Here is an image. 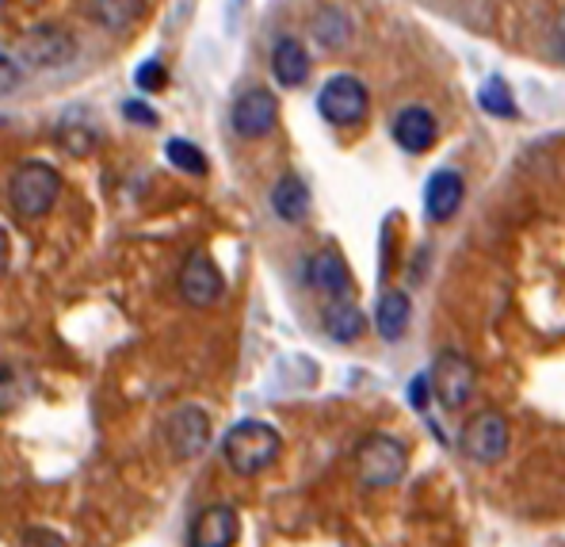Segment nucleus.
Returning a JSON list of instances; mask_svg holds the SVG:
<instances>
[{
    "label": "nucleus",
    "instance_id": "nucleus-1",
    "mask_svg": "<svg viewBox=\"0 0 565 547\" xmlns=\"http://www.w3.org/2000/svg\"><path fill=\"white\" fill-rule=\"evenodd\" d=\"M279 452H282L279 433L268 421H256V418L237 421L226 433V441H222V460L241 478H253L260 471H268L279 460Z\"/></svg>",
    "mask_w": 565,
    "mask_h": 547
},
{
    "label": "nucleus",
    "instance_id": "nucleus-2",
    "mask_svg": "<svg viewBox=\"0 0 565 547\" xmlns=\"http://www.w3.org/2000/svg\"><path fill=\"white\" fill-rule=\"evenodd\" d=\"M409 467V448L390 433H371L355 448V475L367 491H390L405 478Z\"/></svg>",
    "mask_w": 565,
    "mask_h": 547
},
{
    "label": "nucleus",
    "instance_id": "nucleus-3",
    "mask_svg": "<svg viewBox=\"0 0 565 547\" xmlns=\"http://www.w3.org/2000/svg\"><path fill=\"white\" fill-rule=\"evenodd\" d=\"M57 192H62V177L46 161H23L8 180V199L20 219H43L57 203Z\"/></svg>",
    "mask_w": 565,
    "mask_h": 547
},
{
    "label": "nucleus",
    "instance_id": "nucleus-4",
    "mask_svg": "<svg viewBox=\"0 0 565 547\" xmlns=\"http://www.w3.org/2000/svg\"><path fill=\"white\" fill-rule=\"evenodd\" d=\"M318 112L332 127H355V123H363L371 112L367 85H363L360 77H352V73H337V77H329L326 85H321Z\"/></svg>",
    "mask_w": 565,
    "mask_h": 547
},
{
    "label": "nucleus",
    "instance_id": "nucleus-5",
    "mask_svg": "<svg viewBox=\"0 0 565 547\" xmlns=\"http://www.w3.org/2000/svg\"><path fill=\"white\" fill-rule=\"evenodd\" d=\"M509 444H512V429L501 410H478L467 425H462V436H459L462 455L473 463H486V467L489 463H501Z\"/></svg>",
    "mask_w": 565,
    "mask_h": 547
},
{
    "label": "nucleus",
    "instance_id": "nucleus-6",
    "mask_svg": "<svg viewBox=\"0 0 565 547\" xmlns=\"http://www.w3.org/2000/svg\"><path fill=\"white\" fill-rule=\"evenodd\" d=\"M428 383H431V395L444 402V410H462L473 395V383H478V371H473V360L459 348H444L436 356L428 371Z\"/></svg>",
    "mask_w": 565,
    "mask_h": 547
},
{
    "label": "nucleus",
    "instance_id": "nucleus-7",
    "mask_svg": "<svg viewBox=\"0 0 565 547\" xmlns=\"http://www.w3.org/2000/svg\"><path fill=\"white\" fill-rule=\"evenodd\" d=\"M230 123H234V130L241 138H264L276 130L279 123V99L276 93H268V88H245L237 99H234V112H230Z\"/></svg>",
    "mask_w": 565,
    "mask_h": 547
},
{
    "label": "nucleus",
    "instance_id": "nucleus-8",
    "mask_svg": "<svg viewBox=\"0 0 565 547\" xmlns=\"http://www.w3.org/2000/svg\"><path fill=\"white\" fill-rule=\"evenodd\" d=\"M164 441H169V452L177 460L203 455V448L211 444V418H206V410H199V406L172 410V418L164 421Z\"/></svg>",
    "mask_w": 565,
    "mask_h": 547
},
{
    "label": "nucleus",
    "instance_id": "nucleus-9",
    "mask_svg": "<svg viewBox=\"0 0 565 547\" xmlns=\"http://www.w3.org/2000/svg\"><path fill=\"white\" fill-rule=\"evenodd\" d=\"M20 57L35 70H62L77 57V39L62 28H35L20 39Z\"/></svg>",
    "mask_w": 565,
    "mask_h": 547
},
{
    "label": "nucleus",
    "instance_id": "nucleus-10",
    "mask_svg": "<svg viewBox=\"0 0 565 547\" xmlns=\"http://www.w3.org/2000/svg\"><path fill=\"white\" fill-rule=\"evenodd\" d=\"M237 540H241V517L234 505L226 502H214L206 509H199L188 528L191 547H234Z\"/></svg>",
    "mask_w": 565,
    "mask_h": 547
},
{
    "label": "nucleus",
    "instance_id": "nucleus-11",
    "mask_svg": "<svg viewBox=\"0 0 565 547\" xmlns=\"http://www.w3.org/2000/svg\"><path fill=\"white\" fill-rule=\"evenodd\" d=\"M222 292H226V280H222L218 264H214L203 249L188 253L184 269H180V295H184V303L188 306H211V303H218Z\"/></svg>",
    "mask_w": 565,
    "mask_h": 547
},
{
    "label": "nucleus",
    "instance_id": "nucleus-12",
    "mask_svg": "<svg viewBox=\"0 0 565 547\" xmlns=\"http://www.w3.org/2000/svg\"><path fill=\"white\" fill-rule=\"evenodd\" d=\"M439 138V123L436 115L428 112V107L420 104H409L397 112L394 119V143L405 149V154H424V149H431Z\"/></svg>",
    "mask_w": 565,
    "mask_h": 547
},
{
    "label": "nucleus",
    "instance_id": "nucleus-13",
    "mask_svg": "<svg viewBox=\"0 0 565 547\" xmlns=\"http://www.w3.org/2000/svg\"><path fill=\"white\" fill-rule=\"evenodd\" d=\"M306 280H310L313 292L329 295V298H344L352 292V272H348L344 256L337 249H321L306 261Z\"/></svg>",
    "mask_w": 565,
    "mask_h": 547
},
{
    "label": "nucleus",
    "instance_id": "nucleus-14",
    "mask_svg": "<svg viewBox=\"0 0 565 547\" xmlns=\"http://www.w3.org/2000/svg\"><path fill=\"white\" fill-rule=\"evenodd\" d=\"M462 196H467V185L455 169H439L431 172L428 188H424V211H428L431 222H447L459 214Z\"/></svg>",
    "mask_w": 565,
    "mask_h": 547
},
{
    "label": "nucleus",
    "instance_id": "nucleus-15",
    "mask_svg": "<svg viewBox=\"0 0 565 547\" xmlns=\"http://www.w3.org/2000/svg\"><path fill=\"white\" fill-rule=\"evenodd\" d=\"M271 77L279 81L282 88H298L310 81V54L298 39L282 35L276 46H271Z\"/></svg>",
    "mask_w": 565,
    "mask_h": 547
},
{
    "label": "nucleus",
    "instance_id": "nucleus-16",
    "mask_svg": "<svg viewBox=\"0 0 565 547\" xmlns=\"http://www.w3.org/2000/svg\"><path fill=\"white\" fill-rule=\"evenodd\" d=\"M310 31L326 50H344L355 39V20L340 4H326V8H318V12H313Z\"/></svg>",
    "mask_w": 565,
    "mask_h": 547
},
{
    "label": "nucleus",
    "instance_id": "nucleus-17",
    "mask_svg": "<svg viewBox=\"0 0 565 547\" xmlns=\"http://www.w3.org/2000/svg\"><path fill=\"white\" fill-rule=\"evenodd\" d=\"M321 326H326V334L332 341L348 345V341H360L363 329H367V318H363V311L352 303V298H332L326 306V314H321Z\"/></svg>",
    "mask_w": 565,
    "mask_h": 547
},
{
    "label": "nucleus",
    "instance_id": "nucleus-18",
    "mask_svg": "<svg viewBox=\"0 0 565 547\" xmlns=\"http://www.w3.org/2000/svg\"><path fill=\"white\" fill-rule=\"evenodd\" d=\"M271 207H276V214L282 222L298 227V222L310 219V188H306L295 172H287V177H279V185L271 188Z\"/></svg>",
    "mask_w": 565,
    "mask_h": 547
},
{
    "label": "nucleus",
    "instance_id": "nucleus-19",
    "mask_svg": "<svg viewBox=\"0 0 565 547\" xmlns=\"http://www.w3.org/2000/svg\"><path fill=\"white\" fill-rule=\"evenodd\" d=\"M146 12V0H88V15L99 23L104 31H127L135 28Z\"/></svg>",
    "mask_w": 565,
    "mask_h": 547
},
{
    "label": "nucleus",
    "instance_id": "nucleus-20",
    "mask_svg": "<svg viewBox=\"0 0 565 547\" xmlns=\"http://www.w3.org/2000/svg\"><path fill=\"white\" fill-rule=\"evenodd\" d=\"M409 318H413V306H409V295L405 292H386L379 298V311H375V326L386 341H397V337L409 329Z\"/></svg>",
    "mask_w": 565,
    "mask_h": 547
},
{
    "label": "nucleus",
    "instance_id": "nucleus-21",
    "mask_svg": "<svg viewBox=\"0 0 565 547\" xmlns=\"http://www.w3.org/2000/svg\"><path fill=\"white\" fill-rule=\"evenodd\" d=\"M478 104L486 107L489 115H497V119H512V115H516V99H512V88L504 85L501 77H489L486 85H481Z\"/></svg>",
    "mask_w": 565,
    "mask_h": 547
},
{
    "label": "nucleus",
    "instance_id": "nucleus-22",
    "mask_svg": "<svg viewBox=\"0 0 565 547\" xmlns=\"http://www.w3.org/2000/svg\"><path fill=\"white\" fill-rule=\"evenodd\" d=\"M164 154H169V165L180 172H188V177H203L206 172V157L203 149L195 143H188V138H172L169 146H164Z\"/></svg>",
    "mask_w": 565,
    "mask_h": 547
},
{
    "label": "nucleus",
    "instance_id": "nucleus-23",
    "mask_svg": "<svg viewBox=\"0 0 565 547\" xmlns=\"http://www.w3.org/2000/svg\"><path fill=\"white\" fill-rule=\"evenodd\" d=\"M93 130L85 127V123H62V127H57V143H62L65 149H70V154H88V146H93Z\"/></svg>",
    "mask_w": 565,
    "mask_h": 547
},
{
    "label": "nucleus",
    "instance_id": "nucleus-24",
    "mask_svg": "<svg viewBox=\"0 0 565 547\" xmlns=\"http://www.w3.org/2000/svg\"><path fill=\"white\" fill-rule=\"evenodd\" d=\"M135 81H138L141 93H157V88H164L169 73H164V65H161V62H153V57H149V62L135 73Z\"/></svg>",
    "mask_w": 565,
    "mask_h": 547
},
{
    "label": "nucleus",
    "instance_id": "nucleus-25",
    "mask_svg": "<svg viewBox=\"0 0 565 547\" xmlns=\"http://www.w3.org/2000/svg\"><path fill=\"white\" fill-rule=\"evenodd\" d=\"M20 81H23L20 62H12V57H8V54H0V99L12 96L15 88H20Z\"/></svg>",
    "mask_w": 565,
    "mask_h": 547
},
{
    "label": "nucleus",
    "instance_id": "nucleus-26",
    "mask_svg": "<svg viewBox=\"0 0 565 547\" xmlns=\"http://www.w3.org/2000/svg\"><path fill=\"white\" fill-rule=\"evenodd\" d=\"M20 547H65V540L57 533H50V528H28Z\"/></svg>",
    "mask_w": 565,
    "mask_h": 547
},
{
    "label": "nucleus",
    "instance_id": "nucleus-27",
    "mask_svg": "<svg viewBox=\"0 0 565 547\" xmlns=\"http://www.w3.org/2000/svg\"><path fill=\"white\" fill-rule=\"evenodd\" d=\"M122 115H127V119H135V123H141V127H153V123H157L153 107L138 104V99H127V104H122Z\"/></svg>",
    "mask_w": 565,
    "mask_h": 547
},
{
    "label": "nucleus",
    "instance_id": "nucleus-28",
    "mask_svg": "<svg viewBox=\"0 0 565 547\" xmlns=\"http://www.w3.org/2000/svg\"><path fill=\"white\" fill-rule=\"evenodd\" d=\"M428 395H431V383H428V376H417L409 383V402H413V410H424L428 406Z\"/></svg>",
    "mask_w": 565,
    "mask_h": 547
},
{
    "label": "nucleus",
    "instance_id": "nucleus-29",
    "mask_svg": "<svg viewBox=\"0 0 565 547\" xmlns=\"http://www.w3.org/2000/svg\"><path fill=\"white\" fill-rule=\"evenodd\" d=\"M551 39H554V54H558L562 62H565V12L558 15V20H554V31H551Z\"/></svg>",
    "mask_w": 565,
    "mask_h": 547
},
{
    "label": "nucleus",
    "instance_id": "nucleus-30",
    "mask_svg": "<svg viewBox=\"0 0 565 547\" xmlns=\"http://www.w3.org/2000/svg\"><path fill=\"white\" fill-rule=\"evenodd\" d=\"M8 269V234L0 230V272Z\"/></svg>",
    "mask_w": 565,
    "mask_h": 547
}]
</instances>
